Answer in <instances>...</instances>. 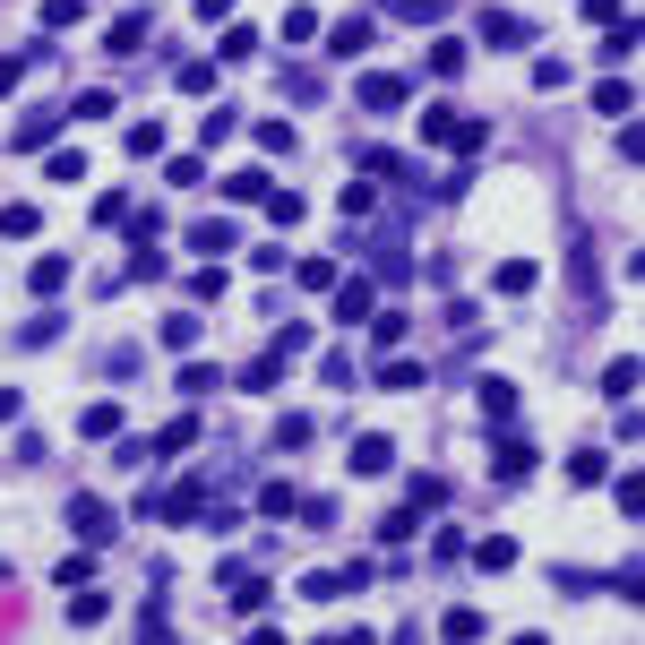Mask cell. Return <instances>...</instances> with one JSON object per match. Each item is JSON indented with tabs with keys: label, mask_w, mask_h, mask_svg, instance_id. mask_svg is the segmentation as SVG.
<instances>
[{
	"label": "cell",
	"mask_w": 645,
	"mask_h": 645,
	"mask_svg": "<svg viewBox=\"0 0 645 645\" xmlns=\"http://www.w3.org/2000/svg\"><path fill=\"white\" fill-rule=\"evenodd\" d=\"M405 95H413V86H405V78H387V69H379V78H362V104H370V112H396Z\"/></svg>",
	"instance_id": "cell-1"
},
{
	"label": "cell",
	"mask_w": 645,
	"mask_h": 645,
	"mask_svg": "<svg viewBox=\"0 0 645 645\" xmlns=\"http://www.w3.org/2000/svg\"><path fill=\"white\" fill-rule=\"evenodd\" d=\"M69 525H78V534H104L112 508H104V499H69Z\"/></svg>",
	"instance_id": "cell-2"
},
{
	"label": "cell",
	"mask_w": 645,
	"mask_h": 645,
	"mask_svg": "<svg viewBox=\"0 0 645 645\" xmlns=\"http://www.w3.org/2000/svg\"><path fill=\"white\" fill-rule=\"evenodd\" d=\"M594 104L611 112V121H628V104H637V95H628V78H602V86H594Z\"/></svg>",
	"instance_id": "cell-3"
},
{
	"label": "cell",
	"mask_w": 645,
	"mask_h": 645,
	"mask_svg": "<svg viewBox=\"0 0 645 645\" xmlns=\"http://www.w3.org/2000/svg\"><path fill=\"white\" fill-rule=\"evenodd\" d=\"M379 387H422V362H405V353H387V362H379Z\"/></svg>",
	"instance_id": "cell-4"
},
{
	"label": "cell",
	"mask_w": 645,
	"mask_h": 645,
	"mask_svg": "<svg viewBox=\"0 0 645 645\" xmlns=\"http://www.w3.org/2000/svg\"><path fill=\"white\" fill-rule=\"evenodd\" d=\"M396 465V448H387V439H362V448H353V473H387Z\"/></svg>",
	"instance_id": "cell-5"
},
{
	"label": "cell",
	"mask_w": 645,
	"mask_h": 645,
	"mask_svg": "<svg viewBox=\"0 0 645 645\" xmlns=\"http://www.w3.org/2000/svg\"><path fill=\"white\" fill-rule=\"evenodd\" d=\"M430 78H465V43H430Z\"/></svg>",
	"instance_id": "cell-6"
},
{
	"label": "cell",
	"mask_w": 645,
	"mask_h": 645,
	"mask_svg": "<svg viewBox=\"0 0 645 645\" xmlns=\"http://www.w3.org/2000/svg\"><path fill=\"white\" fill-rule=\"evenodd\" d=\"M104 620V594H95V585H78V602H69V628H95Z\"/></svg>",
	"instance_id": "cell-7"
},
{
	"label": "cell",
	"mask_w": 645,
	"mask_h": 645,
	"mask_svg": "<svg viewBox=\"0 0 645 645\" xmlns=\"http://www.w3.org/2000/svg\"><path fill=\"white\" fill-rule=\"evenodd\" d=\"M78 430H86V439H112V430H121V405H86Z\"/></svg>",
	"instance_id": "cell-8"
},
{
	"label": "cell",
	"mask_w": 645,
	"mask_h": 645,
	"mask_svg": "<svg viewBox=\"0 0 645 645\" xmlns=\"http://www.w3.org/2000/svg\"><path fill=\"white\" fill-rule=\"evenodd\" d=\"M69 585H95V551H69L61 559V594H69Z\"/></svg>",
	"instance_id": "cell-9"
},
{
	"label": "cell",
	"mask_w": 645,
	"mask_h": 645,
	"mask_svg": "<svg viewBox=\"0 0 645 645\" xmlns=\"http://www.w3.org/2000/svg\"><path fill=\"white\" fill-rule=\"evenodd\" d=\"M482 43H525V26H516L508 9H491V18H482Z\"/></svg>",
	"instance_id": "cell-10"
},
{
	"label": "cell",
	"mask_w": 645,
	"mask_h": 645,
	"mask_svg": "<svg viewBox=\"0 0 645 645\" xmlns=\"http://www.w3.org/2000/svg\"><path fill=\"white\" fill-rule=\"evenodd\" d=\"M215 52H224V61H250L258 35H250V26H224V43H215Z\"/></svg>",
	"instance_id": "cell-11"
},
{
	"label": "cell",
	"mask_w": 645,
	"mask_h": 645,
	"mask_svg": "<svg viewBox=\"0 0 645 645\" xmlns=\"http://www.w3.org/2000/svg\"><path fill=\"white\" fill-rule=\"evenodd\" d=\"M439 9H448V0H396V18H405V26H439Z\"/></svg>",
	"instance_id": "cell-12"
},
{
	"label": "cell",
	"mask_w": 645,
	"mask_h": 645,
	"mask_svg": "<svg viewBox=\"0 0 645 645\" xmlns=\"http://www.w3.org/2000/svg\"><path fill=\"white\" fill-rule=\"evenodd\" d=\"M69 284V258H35V293H61Z\"/></svg>",
	"instance_id": "cell-13"
},
{
	"label": "cell",
	"mask_w": 645,
	"mask_h": 645,
	"mask_svg": "<svg viewBox=\"0 0 645 645\" xmlns=\"http://www.w3.org/2000/svg\"><path fill=\"white\" fill-rule=\"evenodd\" d=\"M336 319H370V284H344V293H336Z\"/></svg>",
	"instance_id": "cell-14"
}]
</instances>
